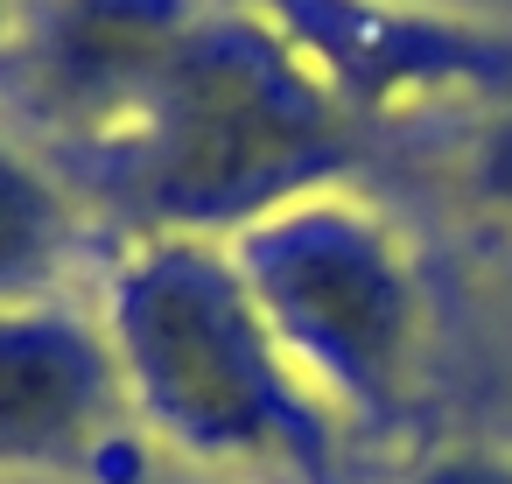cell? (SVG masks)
<instances>
[{
	"instance_id": "obj_1",
	"label": "cell",
	"mask_w": 512,
	"mask_h": 484,
	"mask_svg": "<svg viewBox=\"0 0 512 484\" xmlns=\"http://www.w3.org/2000/svg\"><path fill=\"white\" fill-rule=\"evenodd\" d=\"M50 78L71 176L155 239L246 232L330 162L323 99L267 29L204 22L183 0H64Z\"/></svg>"
},
{
	"instance_id": "obj_2",
	"label": "cell",
	"mask_w": 512,
	"mask_h": 484,
	"mask_svg": "<svg viewBox=\"0 0 512 484\" xmlns=\"http://www.w3.org/2000/svg\"><path fill=\"white\" fill-rule=\"evenodd\" d=\"M99 337L127 407L218 470H288L337 484L323 400L281 358L232 253L211 239H148L106 274Z\"/></svg>"
},
{
	"instance_id": "obj_3",
	"label": "cell",
	"mask_w": 512,
	"mask_h": 484,
	"mask_svg": "<svg viewBox=\"0 0 512 484\" xmlns=\"http://www.w3.org/2000/svg\"><path fill=\"white\" fill-rule=\"evenodd\" d=\"M232 267L295 379L344 414H393L414 372L421 302L393 239L330 197H295L232 239Z\"/></svg>"
},
{
	"instance_id": "obj_4",
	"label": "cell",
	"mask_w": 512,
	"mask_h": 484,
	"mask_svg": "<svg viewBox=\"0 0 512 484\" xmlns=\"http://www.w3.org/2000/svg\"><path fill=\"white\" fill-rule=\"evenodd\" d=\"M127 393L99 323L71 309L0 316V470H99L106 484H134L127 456Z\"/></svg>"
},
{
	"instance_id": "obj_5",
	"label": "cell",
	"mask_w": 512,
	"mask_h": 484,
	"mask_svg": "<svg viewBox=\"0 0 512 484\" xmlns=\"http://www.w3.org/2000/svg\"><path fill=\"white\" fill-rule=\"evenodd\" d=\"M78 267V197L43 169V155L0 141V316L64 309V274Z\"/></svg>"
},
{
	"instance_id": "obj_6",
	"label": "cell",
	"mask_w": 512,
	"mask_h": 484,
	"mask_svg": "<svg viewBox=\"0 0 512 484\" xmlns=\"http://www.w3.org/2000/svg\"><path fill=\"white\" fill-rule=\"evenodd\" d=\"M407 484H512V463L477 456V449H456V456H435L428 470H414Z\"/></svg>"
},
{
	"instance_id": "obj_7",
	"label": "cell",
	"mask_w": 512,
	"mask_h": 484,
	"mask_svg": "<svg viewBox=\"0 0 512 484\" xmlns=\"http://www.w3.org/2000/svg\"><path fill=\"white\" fill-rule=\"evenodd\" d=\"M134 484H218V477H169V470H141Z\"/></svg>"
}]
</instances>
